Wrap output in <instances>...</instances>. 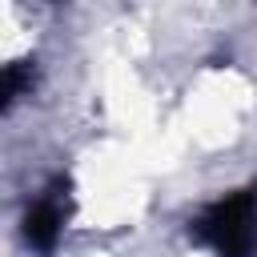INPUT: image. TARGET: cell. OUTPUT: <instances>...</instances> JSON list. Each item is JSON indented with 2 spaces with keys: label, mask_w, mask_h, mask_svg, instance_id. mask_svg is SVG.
Here are the masks:
<instances>
[{
  "label": "cell",
  "mask_w": 257,
  "mask_h": 257,
  "mask_svg": "<svg viewBox=\"0 0 257 257\" xmlns=\"http://www.w3.org/2000/svg\"><path fill=\"white\" fill-rule=\"evenodd\" d=\"M189 237L217 257H257V185L205 205L189 221Z\"/></svg>",
  "instance_id": "1"
},
{
  "label": "cell",
  "mask_w": 257,
  "mask_h": 257,
  "mask_svg": "<svg viewBox=\"0 0 257 257\" xmlns=\"http://www.w3.org/2000/svg\"><path fill=\"white\" fill-rule=\"evenodd\" d=\"M68 213H72V197H68V181L60 177L24 213V241H28V249L52 253L56 241H60V233H64V225H68Z\"/></svg>",
  "instance_id": "2"
},
{
  "label": "cell",
  "mask_w": 257,
  "mask_h": 257,
  "mask_svg": "<svg viewBox=\"0 0 257 257\" xmlns=\"http://www.w3.org/2000/svg\"><path fill=\"white\" fill-rule=\"evenodd\" d=\"M28 80H32V68H28V64H8V68H4V80H0V104L8 108V104L24 92Z\"/></svg>",
  "instance_id": "3"
}]
</instances>
